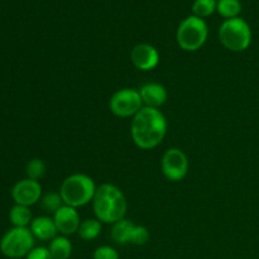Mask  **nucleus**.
<instances>
[{
    "mask_svg": "<svg viewBox=\"0 0 259 259\" xmlns=\"http://www.w3.org/2000/svg\"><path fill=\"white\" fill-rule=\"evenodd\" d=\"M167 128V119L159 109L143 106L132 118L131 137L138 148L149 151L163 142Z\"/></svg>",
    "mask_w": 259,
    "mask_h": 259,
    "instance_id": "f257e3e1",
    "label": "nucleus"
},
{
    "mask_svg": "<svg viewBox=\"0 0 259 259\" xmlns=\"http://www.w3.org/2000/svg\"><path fill=\"white\" fill-rule=\"evenodd\" d=\"M91 204L95 218L103 224H115L125 218L128 210L124 192L111 184H101L98 186Z\"/></svg>",
    "mask_w": 259,
    "mask_h": 259,
    "instance_id": "f03ea898",
    "label": "nucleus"
},
{
    "mask_svg": "<svg viewBox=\"0 0 259 259\" xmlns=\"http://www.w3.org/2000/svg\"><path fill=\"white\" fill-rule=\"evenodd\" d=\"M96 189L98 186L93 177L86 174H72L61 184L60 195L63 204L78 209L93 202Z\"/></svg>",
    "mask_w": 259,
    "mask_h": 259,
    "instance_id": "7ed1b4c3",
    "label": "nucleus"
},
{
    "mask_svg": "<svg viewBox=\"0 0 259 259\" xmlns=\"http://www.w3.org/2000/svg\"><path fill=\"white\" fill-rule=\"evenodd\" d=\"M219 40L230 52H244L252 43V29L243 18H233L222 23L219 28Z\"/></svg>",
    "mask_w": 259,
    "mask_h": 259,
    "instance_id": "20e7f679",
    "label": "nucleus"
},
{
    "mask_svg": "<svg viewBox=\"0 0 259 259\" xmlns=\"http://www.w3.org/2000/svg\"><path fill=\"white\" fill-rule=\"evenodd\" d=\"M209 28L205 19L195 15L185 18L176 30V40L179 47L185 52H196L206 43Z\"/></svg>",
    "mask_w": 259,
    "mask_h": 259,
    "instance_id": "39448f33",
    "label": "nucleus"
},
{
    "mask_svg": "<svg viewBox=\"0 0 259 259\" xmlns=\"http://www.w3.org/2000/svg\"><path fill=\"white\" fill-rule=\"evenodd\" d=\"M34 240L29 228L13 227L0 239V252L10 259L25 258L34 248Z\"/></svg>",
    "mask_w": 259,
    "mask_h": 259,
    "instance_id": "423d86ee",
    "label": "nucleus"
},
{
    "mask_svg": "<svg viewBox=\"0 0 259 259\" xmlns=\"http://www.w3.org/2000/svg\"><path fill=\"white\" fill-rule=\"evenodd\" d=\"M110 235L113 242L119 245H144L151 238L148 228L144 225L134 224L126 218L113 224Z\"/></svg>",
    "mask_w": 259,
    "mask_h": 259,
    "instance_id": "0eeeda50",
    "label": "nucleus"
},
{
    "mask_svg": "<svg viewBox=\"0 0 259 259\" xmlns=\"http://www.w3.org/2000/svg\"><path fill=\"white\" fill-rule=\"evenodd\" d=\"M143 108L141 94L138 90L124 88L115 91L109 101V109L111 114L118 118H133Z\"/></svg>",
    "mask_w": 259,
    "mask_h": 259,
    "instance_id": "6e6552de",
    "label": "nucleus"
},
{
    "mask_svg": "<svg viewBox=\"0 0 259 259\" xmlns=\"http://www.w3.org/2000/svg\"><path fill=\"white\" fill-rule=\"evenodd\" d=\"M189 157L182 149L168 148L161 159L163 176L171 182L182 181L189 174Z\"/></svg>",
    "mask_w": 259,
    "mask_h": 259,
    "instance_id": "1a4fd4ad",
    "label": "nucleus"
},
{
    "mask_svg": "<svg viewBox=\"0 0 259 259\" xmlns=\"http://www.w3.org/2000/svg\"><path fill=\"white\" fill-rule=\"evenodd\" d=\"M42 196L43 192L39 181H34L28 177L18 181L12 189V199L17 205L30 207L40 201Z\"/></svg>",
    "mask_w": 259,
    "mask_h": 259,
    "instance_id": "9d476101",
    "label": "nucleus"
},
{
    "mask_svg": "<svg viewBox=\"0 0 259 259\" xmlns=\"http://www.w3.org/2000/svg\"><path fill=\"white\" fill-rule=\"evenodd\" d=\"M52 218L60 235L70 237V235H73L78 232L81 219L77 209H75V207L63 205L52 215Z\"/></svg>",
    "mask_w": 259,
    "mask_h": 259,
    "instance_id": "9b49d317",
    "label": "nucleus"
},
{
    "mask_svg": "<svg viewBox=\"0 0 259 259\" xmlns=\"http://www.w3.org/2000/svg\"><path fill=\"white\" fill-rule=\"evenodd\" d=\"M131 61L141 71H151L159 63V52L149 43H139L131 51Z\"/></svg>",
    "mask_w": 259,
    "mask_h": 259,
    "instance_id": "f8f14e48",
    "label": "nucleus"
},
{
    "mask_svg": "<svg viewBox=\"0 0 259 259\" xmlns=\"http://www.w3.org/2000/svg\"><path fill=\"white\" fill-rule=\"evenodd\" d=\"M138 91L141 94L143 106H147V108L159 109L167 103V99H168V91L159 82L144 83Z\"/></svg>",
    "mask_w": 259,
    "mask_h": 259,
    "instance_id": "ddd939ff",
    "label": "nucleus"
},
{
    "mask_svg": "<svg viewBox=\"0 0 259 259\" xmlns=\"http://www.w3.org/2000/svg\"><path fill=\"white\" fill-rule=\"evenodd\" d=\"M29 229L35 239L43 240V242H51L58 234L53 218L46 217V215L34 218L30 223Z\"/></svg>",
    "mask_w": 259,
    "mask_h": 259,
    "instance_id": "4468645a",
    "label": "nucleus"
},
{
    "mask_svg": "<svg viewBox=\"0 0 259 259\" xmlns=\"http://www.w3.org/2000/svg\"><path fill=\"white\" fill-rule=\"evenodd\" d=\"M48 249L53 259H70L72 255V243L68 237L57 235L50 242Z\"/></svg>",
    "mask_w": 259,
    "mask_h": 259,
    "instance_id": "2eb2a0df",
    "label": "nucleus"
},
{
    "mask_svg": "<svg viewBox=\"0 0 259 259\" xmlns=\"http://www.w3.org/2000/svg\"><path fill=\"white\" fill-rule=\"evenodd\" d=\"M9 220L15 228H29L33 220L32 211L28 206L15 204L9 211Z\"/></svg>",
    "mask_w": 259,
    "mask_h": 259,
    "instance_id": "dca6fc26",
    "label": "nucleus"
},
{
    "mask_svg": "<svg viewBox=\"0 0 259 259\" xmlns=\"http://www.w3.org/2000/svg\"><path fill=\"white\" fill-rule=\"evenodd\" d=\"M101 230H103V223L99 222L96 218L86 219L81 222L77 234L82 240L90 242V240H95L101 234Z\"/></svg>",
    "mask_w": 259,
    "mask_h": 259,
    "instance_id": "f3484780",
    "label": "nucleus"
},
{
    "mask_svg": "<svg viewBox=\"0 0 259 259\" xmlns=\"http://www.w3.org/2000/svg\"><path fill=\"white\" fill-rule=\"evenodd\" d=\"M217 12L225 20L238 18L242 13V3L240 0H218Z\"/></svg>",
    "mask_w": 259,
    "mask_h": 259,
    "instance_id": "a211bd4d",
    "label": "nucleus"
},
{
    "mask_svg": "<svg viewBox=\"0 0 259 259\" xmlns=\"http://www.w3.org/2000/svg\"><path fill=\"white\" fill-rule=\"evenodd\" d=\"M217 3L218 0H195L192 4V15L201 19L211 17L217 12Z\"/></svg>",
    "mask_w": 259,
    "mask_h": 259,
    "instance_id": "6ab92c4d",
    "label": "nucleus"
},
{
    "mask_svg": "<svg viewBox=\"0 0 259 259\" xmlns=\"http://www.w3.org/2000/svg\"><path fill=\"white\" fill-rule=\"evenodd\" d=\"M40 206H42V209L45 210L46 212H48V214H55L56 211H57L58 209H60L61 206H63V200L62 197H61L60 192H47V194H45L42 196V199H40Z\"/></svg>",
    "mask_w": 259,
    "mask_h": 259,
    "instance_id": "aec40b11",
    "label": "nucleus"
},
{
    "mask_svg": "<svg viewBox=\"0 0 259 259\" xmlns=\"http://www.w3.org/2000/svg\"><path fill=\"white\" fill-rule=\"evenodd\" d=\"M47 171L46 163L40 158H32L28 161L27 167H25V172H27L28 179L34 180V181H39L43 179Z\"/></svg>",
    "mask_w": 259,
    "mask_h": 259,
    "instance_id": "412c9836",
    "label": "nucleus"
},
{
    "mask_svg": "<svg viewBox=\"0 0 259 259\" xmlns=\"http://www.w3.org/2000/svg\"><path fill=\"white\" fill-rule=\"evenodd\" d=\"M93 259H119V253L110 245H100L94 250Z\"/></svg>",
    "mask_w": 259,
    "mask_h": 259,
    "instance_id": "4be33fe9",
    "label": "nucleus"
},
{
    "mask_svg": "<svg viewBox=\"0 0 259 259\" xmlns=\"http://www.w3.org/2000/svg\"><path fill=\"white\" fill-rule=\"evenodd\" d=\"M25 259H53L50 249L46 247H34Z\"/></svg>",
    "mask_w": 259,
    "mask_h": 259,
    "instance_id": "5701e85b",
    "label": "nucleus"
}]
</instances>
